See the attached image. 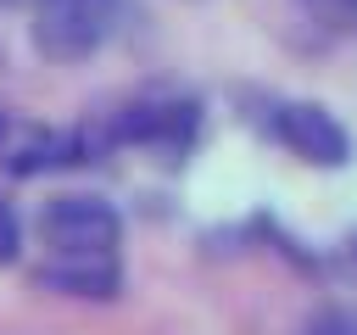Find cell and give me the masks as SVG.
Listing matches in <instances>:
<instances>
[{"label": "cell", "mask_w": 357, "mask_h": 335, "mask_svg": "<svg viewBox=\"0 0 357 335\" xmlns=\"http://www.w3.org/2000/svg\"><path fill=\"white\" fill-rule=\"evenodd\" d=\"M195 123H201V106L184 100V95H139L128 106H117L100 134L84 128L89 151L95 145H156V151H184L195 140Z\"/></svg>", "instance_id": "1"}, {"label": "cell", "mask_w": 357, "mask_h": 335, "mask_svg": "<svg viewBox=\"0 0 357 335\" xmlns=\"http://www.w3.org/2000/svg\"><path fill=\"white\" fill-rule=\"evenodd\" d=\"M296 11L329 34H357V0H296Z\"/></svg>", "instance_id": "6"}, {"label": "cell", "mask_w": 357, "mask_h": 335, "mask_svg": "<svg viewBox=\"0 0 357 335\" xmlns=\"http://www.w3.org/2000/svg\"><path fill=\"white\" fill-rule=\"evenodd\" d=\"M340 262L357 274V234H346V246H340Z\"/></svg>", "instance_id": "9"}, {"label": "cell", "mask_w": 357, "mask_h": 335, "mask_svg": "<svg viewBox=\"0 0 357 335\" xmlns=\"http://www.w3.org/2000/svg\"><path fill=\"white\" fill-rule=\"evenodd\" d=\"M257 123L262 134H273L284 151H296L301 162H318V168H340L351 156V134L312 100H290V95H268L257 106Z\"/></svg>", "instance_id": "2"}, {"label": "cell", "mask_w": 357, "mask_h": 335, "mask_svg": "<svg viewBox=\"0 0 357 335\" xmlns=\"http://www.w3.org/2000/svg\"><path fill=\"white\" fill-rule=\"evenodd\" d=\"M6 140H11V117L0 112V145H6Z\"/></svg>", "instance_id": "10"}, {"label": "cell", "mask_w": 357, "mask_h": 335, "mask_svg": "<svg viewBox=\"0 0 357 335\" xmlns=\"http://www.w3.org/2000/svg\"><path fill=\"white\" fill-rule=\"evenodd\" d=\"M17 251H22V218H17L11 195L0 190V268H6V262H17Z\"/></svg>", "instance_id": "7"}, {"label": "cell", "mask_w": 357, "mask_h": 335, "mask_svg": "<svg viewBox=\"0 0 357 335\" xmlns=\"http://www.w3.org/2000/svg\"><path fill=\"white\" fill-rule=\"evenodd\" d=\"M33 285L78 302H112L123 285V268L112 251H50L45 262H33Z\"/></svg>", "instance_id": "5"}, {"label": "cell", "mask_w": 357, "mask_h": 335, "mask_svg": "<svg viewBox=\"0 0 357 335\" xmlns=\"http://www.w3.org/2000/svg\"><path fill=\"white\" fill-rule=\"evenodd\" d=\"M39 240L50 251H117L123 218L106 195L67 190V195H50L39 207Z\"/></svg>", "instance_id": "4"}, {"label": "cell", "mask_w": 357, "mask_h": 335, "mask_svg": "<svg viewBox=\"0 0 357 335\" xmlns=\"http://www.w3.org/2000/svg\"><path fill=\"white\" fill-rule=\"evenodd\" d=\"M123 0H33V45L50 61H78L106 45Z\"/></svg>", "instance_id": "3"}, {"label": "cell", "mask_w": 357, "mask_h": 335, "mask_svg": "<svg viewBox=\"0 0 357 335\" xmlns=\"http://www.w3.org/2000/svg\"><path fill=\"white\" fill-rule=\"evenodd\" d=\"M301 335H357V318L351 313H318Z\"/></svg>", "instance_id": "8"}]
</instances>
